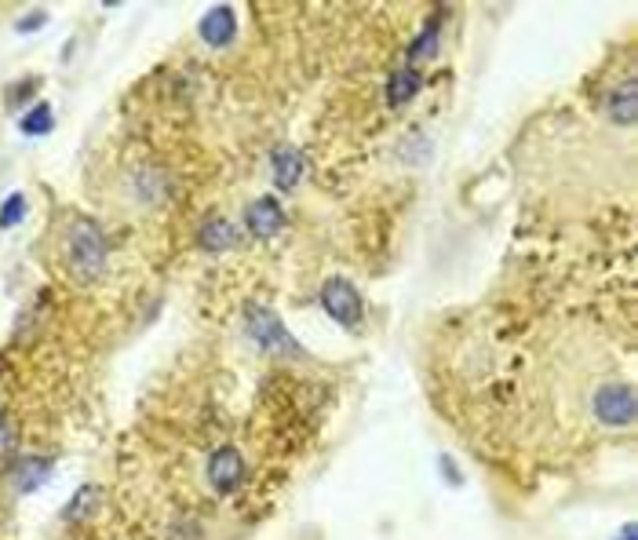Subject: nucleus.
Segmentation results:
<instances>
[{
  "instance_id": "f257e3e1",
  "label": "nucleus",
  "mask_w": 638,
  "mask_h": 540,
  "mask_svg": "<svg viewBox=\"0 0 638 540\" xmlns=\"http://www.w3.org/2000/svg\"><path fill=\"white\" fill-rule=\"evenodd\" d=\"M66 263H70L77 281H95L106 270V238L99 223L92 219H77L66 230Z\"/></svg>"
},
{
  "instance_id": "f03ea898",
  "label": "nucleus",
  "mask_w": 638,
  "mask_h": 540,
  "mask_svg": "<svg viewBox=\"0 0 638 540\" xmlns=\"http://www.w3.org/2000/svg\"><path fill=\"white\" fill-rule=\"evenodd\" d=\"M245 325H248V336H252V343L256 347H263L267 354H289L296 351V343H292L289 329L281 325V318L270 307H248L245 314Z\"/></svg>"
},
{
  "instance_id": "7ed1b4c3",
  "label": "nucleus",
  "mask_w": 638,
  "mask_h": 540,
  "mask_svg": "<svg viewBox=\"0 0 638 540\" xmlns=\"http://www.w3.org/2000/svg\"><path fill=\"white\" fill-rule=\"evenodd\" d=\"M321 303H325V314H329L336 325H343V329L361 325V314H365L361 311V296L347 278L325 281V289H321Z\"/></svg>"
},
{
  "instance_id": "20e7f679",
  "label": "nucleus",
  "mask_w": 638,
  "mask_h": 540,
  "mask_svg": "<svg viewBox=\"0 0 638 540\" xmlns=\"http://www.w3.org/2000/svg\"><path fill=\"white\" fill-rule=\"evenodd\" d=\"M595 416L606 427H631L635 424V391H631V384L598 387Z\"/></svg>"
},
{
  "instance_id": "39448f33",
  "label": "nucleus",
  "mask_w": 638,
  "mask_h": 540,
  "mask_svg": "<svg viewBox=\"0 0 638 540\" xmlns=\"http://www.w3.org/2000/svg\"><path fill=\"white\" fill-rule=\"evenodd\" d=\"M208 478H212V486L219 493H230V489L241 486L245 482V460H241V453L234 446L216 449L212 460H208Z\"/></svg>"
},
{
  "instance_id": "423d86ee",
  "label": "nucleus",
  "mask_w": 638,
  "mask_h": 540,
  "mask_svg": "<svg viewBox=\"0 0 638 540\" xmlns=\"http://www.w3.org/2000/svg\"><path fill=\"white\" fill-rule=\"evenodd\" d=\"M245 223L256 238H270V234H278L285 227V212H281V205L274 198H256L245 208Z\"/></svg>"
},
{
  "instance_id": "0eeeda50",
  "label": "nucleus",
  "mask_w": 638,
  "mask_h": 540,
  "mask_svg": "<svg viewBox=\"0 0 638 540\" xmlns=\"http://www.w3.org/2000/svg\"><path fill=\"white\" fill-rule=\"evenodd\" d=\"M237 33V15L234 8H227V4H219V8H212L201 19V37H205V44H212V48H223V44L234 41Z\"/></svg>"
},
{
  "instance_id": "6e6552de",
  "label": "nucleus",
  "mask_w": 638,
  "mask_h": 540,
  "mask_svg": "<svg viewBox=\"0 0 638 540\" xmlns=\"http://www.w3.org/2000/svg\"><path fill=\"white\" fill-rule=\"evenodd\" d=\"M299 176H303V157H299V150L278 146V150H274V183H278L281 190H292L299 183Z\"/></svg>"
},
{
  "instance_id": "1a4fd4ad",
  "label": "nucleus",
  "mask_w": 638,
  "mask_h": 540,
  "mask_svg": "<svg viewBox=\"0 0 638 540\" xmlns=\"http://www.w3.org/2000/svg\"><path fill=\"white\" fill-rule=\"evenodd\" d=\"M201 245H205L208 252H227V249H234L237 245V230H234V223H227V219H219V216H212L201 227Z\"/></svg>"
},
{
  "instance_id": "9d476101",
  "label": "nucleus",
  "mask_w": 638,
  "mask_h": 540,
  "mask_svg": "<svg viewBox=\"0 0 638 540\" xmlns=\"http://www.w3.org/2000/svg\"><path fill=\"white\" fill-rule=\"evenodd\" d=\"M420 92V73L405 66V70H394L391 81H387V103L391 106H405L412 95Z\"/></svg>"
},
{
  "instance_id": "9b49d317",
  "label": "nucleus",
  "mask_w": 638,
  "mask_h": 540,
  "mask_svg": "<svg viewBox=\"0 0 638 540\" xmlns=\"http://www.w3.org/2000/svg\"><path fill=\"white\" fill-rule=\"evenodd\" d=\"M635 77L620 84L617 92L609 95V117L617 121V125H635Z\"/></svg>"
},
{
  "instance_id": "f8f14e48",
  "label": "nucleus",
  "mask_w": 638,
  "mask_h": 540,
  "mask_svg": "<svg viewBox=\"0 0 638 540\" xmlns=\"http://www.w3.org/2000/svg\"><path fill=\"white\" fill-rule=\"evenodd\" d=\"M52 471H55V460H22L11 478H15V486H19L22 493H30V489L44 486V482L52 478Z\"/></svg>"
},
{
  "instance_id": "ddd939ff",
  "label": "nucleus",
  "mask_w": 638,
  "mask_h": 540,
  "mask_svg": "<svg viewBox=\"0 0 638 540\" xmlns=\"http://www.w3.org/2000/svg\"><path fill=\"white\" fill-rule=\"evenodd\" d=\"M22 132L26 135H44V132H52V106L48 103H37L30 110V114L22 117Z\"/></svg>"
},
{
  "instance_id": "4468645a",
  "label": "nucleus",
  "mask_w": 638,
  "mask_h": 540,
  "mask_svg": "<svg viewBox=\"0 0 638 540\" xmlns=\"http://www.w3.org/2000/svg\"><path fill=\"white\" fill-rule=\"evenodd\" d=\"M434 41H438V19H431L427 22V30L416 37V44L409 48V59L416 63V59H427V55L434 52Z\"/></svg>"
},
{
  "instance_id": "2eb2a0df",
  "label": "nucleus",
  "mask_w": 638,
  "mask_h": 540,
  "mask_svg": "<svg viewBox=\"0 0 638 540\" xmlns=\"http://www.w3.org/2000/svg\"><path fill=\"white\" fill-rule=\"evenodd\" d=\"M22 216H26V198H22V194H11V198L0 205V227H15Z\"/></svg>"
},
{
  "instance_id": "dca6fc26",
  "label": "nucleus",
  "mask_w": 638,
  "mask_h": 540,
  "mask_svg": "<svg viewBox=\"0 0 638 540\" xmlns=\"http://www.w3.org/2000/svg\"><path fill=\"white\" fill-rule=\"evenodd\" d=\"M95 500V489H88L84 486L81 493H77V497L70 500V508H66V519H81L84 515V508H88V504H92Z\"/></svg>"
},
{
  "instance_id": "f3484780",
  "label": "nucleus",
  "mask_w": 638,
  "mask_h": 540,
  "mask_svg": "<svg viewBox=\"0 0 638 540\" xmlns=\"http://www.w3.org/2000/svg\"><path fill=\"white\" fill-rule=\"evenodd\" d=\"M41 22H44V11H37V19H22V22H19V30H22V33H26V30H37Z\"/></svg>"
},
{
  "instance_id": "a211bd4d",
  "label": "nucleus",
  "mask_w": 638,
  "mask_h": 540,
  "mask_svg": "<svg viewBox=\"0 0 638 540\" xmlns=\"http://www.w3.org/2000/svg\"><path fill=\"white\" fill-rule=\"evenodd\" d=\"M620 540H635V526H624V533H620Z\"/></svg>"
}]
</instances>
